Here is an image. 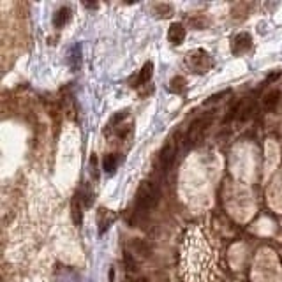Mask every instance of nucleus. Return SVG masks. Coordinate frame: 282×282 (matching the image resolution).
<instances>
[{
    "label": "nucleus",
    "instance_id": "1",
    "mask_svg": "<svg viewBox=\"0 0 282 282\" xmlns=\"http://www.w3.org/2000/svg\"><path fill=\"white\" fill-rule=\"evenodd\" d=\"M159 203V189L157 185L150 180H145L139 185L138 194H136V212L148 213Z\"/></svg>",
    "mask_w": 282,
    "mask_h": 282
},
{
    "label": "nucleus",
    "instance_id": "2",
    "mask_svg": "<svg viewBox=\"0 0 282 282\" xmlns=\"http://www.w3.org/2000/svg\"><path fill=\"white\" fill-rule=\"evenodd\" d=\"M213 118H215V111H207L205 115L199 116L198 120L192 122L189 131H187V136H185V145L190 147V145H194L196 141H199L201 136L205 134L207 127L213 122Z\"/></svg>",
    "mask_w": 282,
    "mask_h": 282
},
{
    "label": "nucleus",
    "instance_id": "3",
    "mask_svg": "<svg viewBox=\"0 0 282 282\" xmlns=\"http://www.w3.org/2000/svg\"><path fill=\"white\" fill-rule=\"evenodd\" d=\"M175 157H176V147H175V141H166L164 147L161 148V152H159V161H161V166L164 171H169V168L173 166V162H175Z\"/></svg>",
    "mask_w": 282,
    "mask_h": 282
},
{
    "label": "nucleus",
    "instance_id": "4",
    "mask_svg": "<svg viewBox=\"0 0 282 282\" xmlns=\"http://www.w3.org/2000/svg\"><path fill=\"white\" fill-rule=\"evenodd\" d=\"M231 48H233V53H235V55H242V53L249 51L250 48H252V37H250V34L240 32L238 36H235Z\"/></svg>",
    "mask_w": 282,
    "mask_h": 282
},
{
    "label": "nucleus",
    "instance_id": "5",
    "mask_svg": "<svg viewBox=\"0 0 282 282\" xmlns=\"http://www.w3.org/2000/svg\"><path fill=\"white\" fill-rule=\"evenodd\" d=\"M190 62H192V65H194L196 69H201V73H205L210 65H213L212 56L207 55L205 51H198V53H194V55L190 56Z\"/></svg>",
    "mask_w": 282,
    "mask_h": 282
},
{
    "label": "nucleus",
    "instance_id": "6",
    "mask_svg": "<svg viewBox=\"0 0 282 282\" xmlns=\"http://www.w3.org/2000/svg\"><path fill=\"white\" fill-rule=\"evenodd\" d=\"M185 39V28L182 23H173L171 27H169V30H168V41L171 42V44H175V46H178V44H182Z\"/></svg>",
    "mask_w": 282,
    "mask_h": 282
},
{
    "label": "nucleus",
    "instance_id": "7",
    "mask_svg": "<svg viewBox=\"0 0 282 282\" xmlns=\"http://www.w3.org/2000/svg\"><path fill=\"white\" fill-rule=\"evenodd\" d=\"M153 76V64L152 62H147V64L141 67V71H139L138 78H136V87H143V85H147L150 79H152Z\"/></svg>",
    "mask_w": 282,
    "mask_h": 282
},
{
    "label": "nucleus",
    "instance_id": "8",
    "mask_svg": "<svg viewBox=\"0 0 282 282\" xmlns=\"http://www.w3.org/2000/svg\"><path fill=\"white\" fill-rule=\"evenodd\" d=\"M281 102V90L279 88H272L263 95V104L266 110H273Z\"/></svg>",
    "mask_w": 282,
    "mask_h": 282
},
{
    "label": "nucleus",
    "instance_id": "9",
    "mask_svg": "<svg viewBox=\"0 0 282 282\" xmlns=\"http://www.w3.org/2000/svg\"><path fill=\"white\" fill-rule=\"evenodd\" d=\"M71 9L69 7H60V9L55 13V18H53V25H55V28H62L67 21L71 19Z\"/></svg>",
    "mask_w": 282,
    "mask_h": 282
},
{
    "label": "nucleus",
    "instance_id": "10",
    "mask_svg": "<svg viewBox=\"0 0 282 282\" xmlns=\"http://www.w3.org/2000/svg\"><path fill=\"white\" fill-rule=\"evenodd\" d=\"M81 205H79V198L78 196H74L73 201H71V217H73V222L76 226H81Z\"/></svg>",
    "mask_w": 282,
    "mask_h": 282
},
{
    "label": "nucleus",
    "instance_id": "11",
    "mask_svg": "<svg viewBox=\"0 0 282 282\" xmlns=\"http://www.w3.org/2000/svg\"><path fill=\"white\" fill-rule=\"evenodd\" d=\"M69 65L73 71H78L81 65V46L79 44L69 50Z\"/></svg>",
    "mask_w": 282,
    "mask_h": 282
},
{
    "label": "nucleus",
    "instance_id": "12",
    "mask_svg": "<svg viewBox=\"0 0 282 282\" xmlns=\"http://www.w3.org/2000/svg\"><path fill=\"white\" fill-rule=\"evenodd\" d=\"M132 247H134L136 252H138L139 256H143V258H148V256L152 254V249H150V245H148L145 240H139V238H136V240L132 242Z\"/></svg>",
    "mask_w": 282,
    "mask_h": 282
},
{
    "label": "nucleus",
    "instance_id": "13",
    "mask_svg": "<svg viewBox=\"0 0 282 282\" xmlns=\"http://www.w3.org/2000/svg\"><path fill=\"white\" fill-rule=\"evenodd\" d=\"M116 166H118V157H116V155L110 153V155H106V157H104V162H102V168H104V171H106L108 175H111V173H115Z\"/></svg>",
    "mask_w": 282,
    "mask_h": 282
},
{
    "label": "nucleus",
    "instance_id": "14",
    "mask_svg": "<svg viewBox=\"0 0 282 282\" xmlns=\"http://www.w3.org/2000/svg\"><path fill=\"white\" fill-rule=\"evenodd\" d=\"M124 264H125V270H127L129 273L138 272V263H136L134 256L131 254V252H125L124 254Z\"/></svg>",
    "mask_w": 282,
    "mask_h": 282
},
{
    "label": "nucleus",
    "instance_id": "15",
    "mask_svg": "<svg viewBox=\"0 0 282 282\" xmlns=\"http://www.w3.org/2000/svg\"><path fill=\"white\" fill-rule=\"evenodd\" d=\"M127 115H129V110H122V111H118V113H116L115 116H111V120L108 122V127H116V125L120 124L122 120H124V118H127Z\"/></svg>",
    "mask_w": 282,
    "mask_h": 282
},
{
    "label": "nucleus",
    "instance_id": "16",
    "mask_svg": "<svg viewBox=\"0 0 282 282\" xmlns=\"http://www.w3.org/2000/svg\"><path fill=\"white\" fill-rule=\"evenodd\" d=\"M252 113H254V104L252 102H249L244 110H240V115H238V118H240V122H247L252 116Z\"/></svg>",
    "mask_w": 282,
    "mask_h": 282
},
{
    "label": "nucleus",
    "instance_id": "17",
    "mask_svg": "<svg viewBox=\"0 0 282 282\" xmlns=\"http://www.w3.org/2000/svg\"><path fill=\"white\" fill-rule=\"evenodd\" d=\"M229 94V90H222V92L215 94V95H212V97H208L207 101H205V104H212V102H217L221 97H224V95H227Z\"/></svg>",
    "mask_w": 282,
    "mask_h": 282
},
{
    "label": "nucleus",
    "instance_id": "18",
    "mask_svg": "<svg viewBox=\"0 0 282 282\" xmlns=\"http://www.w3.org/2000/svg\"><path fill=\"white\" fill-rule=\"evenodd\" d=\"M281 76H282L281 71H273L272 74H268V78H266V81H268V83H273V81H277V79L281 78Z\"/></svg>",
    "mask_w": 282,
    "mask_h": 282
},
{
    "label": "nucleus",
    "instance_id": "19",
    "mask_svg": "<svg viewBox=\"0 0 282 282\" xmlns=\"http://www.w3.org/2000/svg\"><path fill=\"white\" fill-rule=\"evenodd\" d=\"M127 282H148L147 277H131Z\"/></svg>",
    "mask_w": 282,
    "mask_h": 282
},
{
    "label": "nucleus",
    "instance_id": "20",
    "mask_svg": "<svg viewBox=\"0 0 282 282\" xmlns=\"http://www.w3.org/2000/svg\"><path fill=\"white\" fill-rule=\"evenodd\" d=\"M113 277H115V272H113V268H111L110 270V279H111V281H113Z\"/></svg>",
    "mask_w": 282,
    "mask_h": 282
}]
</instances>
